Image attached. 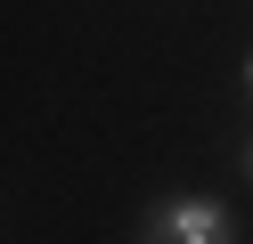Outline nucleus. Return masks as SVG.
Listing matches in <instances>:
<instances>
[{"instance_id":"2","label":"nucleus","mask_w":253,"mask_h":244,"mask_svg":"<svg viewBox=\"0 0 253 244\" xmlns=\"http://www.w3.org/2000/svg\"><path fill=\"white\" fill-rule=\"evenodd\" d=\"M245 179H253V139H245Z\"/></svg>"},{"instance_id":"3","label":"nucleus","mask_w":253,"mask_h":244,"mask_svg":"<svg viewBox=\"0 0 253 244\" xmlns=\"http://www.w3.org/2000/svg\"><path fill=\"white\" fill-rule=\"evenodd\" d=\"M245 98H253V57H245Z\"/></svg>"},{"instance_id":"1","label":"nucleus","mask_w":253,"mask_h":244,"mask_svg":"<svg viewBox=\"0 0 253 244\" xmlns=\"http://www.w3.org/2000/svg\"><path fill=\"white\" fill-rule=\"evenodd\" d=\"M147 236L155 244H220L229 236V211L212 195H180V204H155L147 211Z\"/></svg>"}]
</instances>
